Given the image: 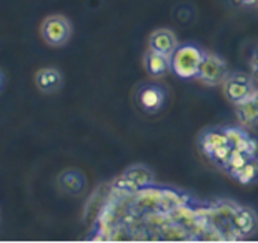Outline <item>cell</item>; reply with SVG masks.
Wrapping results in <instances>:
<instances>
[{
    "label": "cell",
    "instance_id": "cell-4",
    "mask_svg": "<svg viewBox=\"0 0 258 243\" xmlns=\"http://www.w3.org/2000/svg\"><path fill=\"white\" fill-rule=\"evenodd\" d=\"M40 35L50 47H63L72 37V24L63 15H50L42 22Z\"/></svg>",
    "mask_w": 258,
    "mask_h": 243
},
{
    "label": "cell",
    "instance_id": "cell-19",
    "mask_svg": "<svg viewBox=\"0 0 258 243\" xmlns=\"http://www.w3.org/2000/svg\"><path fill=\"white\" fill-rule=\"evenodd\" d=\"M0 87H2V74H0Z\"/></svg>",
    "mask_w": 258,
    "mask_h": 243
},
{
    "label": "cell",
    "instance_id": "cell-5",
    "mask_svg": "<svg viewBox=\"0 0 258 243\" xmlns=\"http://www.w3.org/2000/svg\"><path fill=\"white\" fill-rule=\"evenodd\" d=\"M167 88L155 84V82H148L144 84L137 90V103L148 115L160 113L167 105Z\"/></svg>",
    "mask_w": 258,
    "mask_h": 243
},
{
    "label": "cell",
    "instance_id": "cell-18",
    "mask_svg": "<svg viewBox=\"0 0 258 243\" xmlns=\"http://www.w3.org/2000/svg\"><path fill=\"white\" fill-rule=\"evenodd\" d=\"M251 100H253L256 103V107H258V88L253 92V95H251Z\"/></svg>",
    "mask_w": 258,
    "mask_h": 243
},
{
    "label": "cell",
    "instance_id": "cell-15",
    "mask_svg": "<svg viewBox=\"0 0 258 243\" xmlns=\"http://www.w3.org/2000/svg\"><path fill=\"white\" fill-rule=\"evenodd\" d=\"M122 175L125 178H128L132 184H135L139 187V190L153 185V181H155V175H153L152 168L147 167V165H142V163L132 165V167H128Z\"/></svg>",
    "mask_w": 258,
    "mask_h": 243
},
{
    "label": "cell",
    "instance_id": "cell-3",
    "mask_svg": "<svg viewBox=\"0 0 258 243\" xmlns=\"http://www.w3.org/2000/svg\"><path fill=\"white\" fill-rule=\"evenodd\" d=\"M228 65L227 62L217 53H207L203 52V58L199 69V75L197 79L207 87H218L222 85L225 79L228 77Z\"/></svg>",
    "mask_w": 258,
    "mask_h": 243
},
{
    "label": "cell",
    "instance_id": "cell-1",
    "mask_svg": "<svg viewBox=\"0 0 258 243\" xmlns=\"http://www.w3.org/2000/svg\"><path fill=\"white\" fill-rule=\"evenodd\" d=\"M203 58V50L194 43L177 47L172 55V70L180 79H197Z\"/></svg>",
    "mask_w": 258,
    "mask_h": 243
},
{
    "label": "cell",
    "instance_id": "cell-14",
    "mask_svg": "<svg viewBox=\"0 0 258 243\" xmlns=\"http://www.w3.org/2000/svg\"><path fill=\"white\" fill-rule=\"evenodd\" d=\"M235 113H237L238 124L243 129H255L258 127V107L250 98L235 105Z\"/></svg>",
    "mask_w": 258,
    "mask_h": 243
},
{
    "label": "cell",
    "instance_id": "cell-11",
    "mask_svg": "<svg viewBox=\"0 0 258 243\" xmlns=\"http://www.w3.org/2000/svg\"><path fill=\"white\" fill-rule=\"evenodd\" d=\"M58 187L69 195H80L87 187V178L80 170H63L58 175Z\"/></svg>",
    "mask_w": 258,
    "mask_h": 243
},
{
    "label": "cell",
    "instance_id": "cell-10",
    "mask_svg": "<svg viewBox=\"0 0 258 243\" xmlns=\"http://www.w3.org/2000/svg\"><path fill=\"white\" fill-rule=\"evenodd\" d=\"M35 87L42 93H53L62 87V74L55 67H43L35 72Z\"/></svg>",
    "mask_w": 258,
    "mask_h": 243
},
{
    "label": "cell",
    "instance_id": "cell-12",
    "mask_svg": "<svg viewBox=\"0 0 258 243\" xmlns=\"http://www.w3.org/2000/svg\"><path fill=\"white\" fill-rule=\"evenodd\" d=\"M227 134H225V127H213V129L203 130L199 137V145L202 152L208 157L210 153L218 147L227 145Z\"/></svg>",
    "mask_w": 258,
    "mask_h": 243
},
{
    "label": "cell",
    "instance_id": "cell-8",
    "mask_svg": "<svg viewBox=\"0 0 258 243\" xmlns=\"http://www.w3.org/2000/svg\"><path fill=\"white\" fill-rule=\"evenodd\" d=\"M177 47H178L177 35L168 29H158L155 32H152L150 37H148V50L163 55H173Z\"/></svg>",
    "mask_w": 258,
    "mask_h": 243
},
{
    "label": "cell",
    "instance_id": "cell-16",
    "mask_svg": "<svg viewBox=\"0 0 258 243\" xmlns=\"http://www.w3.org/2000/svg\"><path fill=\"white\" fill-rule=\"evenodd\" d=\"M250 69H251V77H253L258 85V47L255 48L250 57Z\"/></svg>",
    "mask_w": 258,
    "mask_h": 243
},
{
    "label": "cell",
    "instance_id": "cell-6",
    "mask_svg": "<svg viewBox=\"0 0 258 243\" xmlns=\"http://www.w3.org/2000/svg\"><path fill=\"white\" fill-rule=\"evenodd\" d=\"M232 228L241 238H248L258 231V215L248 207H240L232 213Z\"/></svg>",
    "mask_w": 258,
    "mask_h": 243
},
{
    "label": "cell",
    "instance_id": "cell-13",
    "mask_svg": "<svg viewBox=\"0 0 258 243\" xmlns=\"http://www.w3.org/2000/svg\"><path fill=\"white\" fill-rule=\"evenodd\" d=\"M233 180H237L240 185L250 187L258 184V158L250 157L243 165H240L237 170L228 173Z\"/></svg>",
    "mask_w": 258,
    "mask_h": 243
},
{
    "label": "cell",
    "instance_id": "cell-9",
    "mask_svg": "<svg viewBox=\"0 0 258 243\" xmlns=\"http://www.w3.org/2000/svg\"><path fill=\"white\" fill-rule=\"evenodd\" d=\"M145 70L152 79H160L165 77L172 70V55H163L153 50H148L145 53Z\"/></svg>",
    "mask_w": 258,
    "mask_h": 243
},
{
    "label": "cell",
    "instance_id": "cell-17",
    "mask_svg": "<svg viewBox=\"0 0 258 243\" xmlns=\"http://www.w3.org/2000/svg\"><path fill=\"white\" fill-rule=\"evenodd\" d=\"M241 5H256L258 0H238Z\"/></svg>",
    "mask_w": 258,
    "mask_h": 243
},
{
    "label": "cell",
    "instance_id": "cell-7",
    "mask_svg": "<svg viewBox=\"0 0 258 243\" xmlns=\"http://www.w3.org/2000/svg\"><path fill=\"white\" fill-rule=\"evenodd\" d=\"M225 134H227V140L233 150L245 153V155L255 157L256 140L243 127H225Z\"/></svg>",
    "mask_w": 258,
    "mask_h": 243
},
{
    "label": "cell",
    "instance_id": "cell-2",
    "mask_svg": "<svg viewBox=\"0 0 258 243\" xmlns=\"http://www.w3.org/2000/svg\"><path fill=\"white\" fill-rule=\"evenodd\" d=\"M222 85H223V93H225V97H227V100L233 105L250 98L258 88L251 74H245V72H233V74H228V77L225 79Z\"/></svg>",
    "mask_w": 258,
    "mask_h": 243
}]
</instances>
